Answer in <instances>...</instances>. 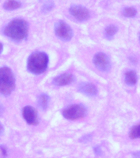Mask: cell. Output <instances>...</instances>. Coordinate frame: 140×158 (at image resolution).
<instances>
[{
  "mask_svg": "<svg viewBox=\"0 0 140 158\" xmlns=\"http://www.w3.org/2000/svg\"><path fill=\"white\" fill-rule=\"evenodd\" d=\"M29 33V25L26 21L21 19H14L5 27L3 33L15 42L26 39Z\"/></svg>",
  "mask_w": 140,
  "mask_h": 158,
  "instance_id": "cell-1",
  "label": "cell"
},
{
  "mask_svg": "<svg viewBox=\"0 0 140 158\" xmlns=\"http://www.w3.org/2000/svg\"><path fill=\"white\" fill-rule=\"evenodd\" d=\"M49 57L47 54L42 52H35L28 58V70L35 75H40L45 72L47 69Z\"/></svg>",
  "mask_w": 140,
  "mask_h": 158,
  "instance_id": "cell-2",
  "label": "cell"
},
{
  "mask_svg": "<svg viewBox=\"0 0 140 158\" xmlns=\"http://www.w3.org/2000/svg\"><path fill=\"white\" fill-rule=\"evenodd\" d=\"M15 87V79L12 70L7 67L0 68V96H9Z\"/></svg>",
  "mask_w": 140,
  "mask_h": 158,
  "instance_id": "cell-3",
  "label": "cell"
},
{
  "mask_svg": "<svg viewBox=\"0 0 140 158\" xmlns=\"http://www.w3.org/2000/svg\"><path fill=\"white\" fill-rule=\"evenodd\" d=\"M87 113L86 108L81 104L70 105L62 111L63 117L70 120H75L83 118L86 115Z\"/></svg>",
  "mask_w": 140,
  "mask_h": 158,
  "instance_id": "cell-4",
  "label": "cell"
},
{
  "mask_svg": "<svg viewBox=\"0 0 140 158\" xmlns=\"http://www.w3.org/2000/svg\"><path fill=\"white\" fill-rule=\"evenodd\" d=\"M56 35L63 41H68L72 39L73 33L70 27L63 21H59L55 25Z\"/></svg>",
  "mask_w": 140,
  "mask_h": 158,
  "instance_id": "cell-5",
  "label": "cell"
},
{
  "mask_svg": "<svg viewBox=\"0 0 140 158\" xmlns=\"http://www.w3.org/2000/svg\"><path fill=\"white\" fill-rule=\"evenodd\" d=\"M93 61L96 67L100 71L106 72L110 70L111 65L110 59L104 53H97L94 56Z\"/></svg>",
  "mask_w": 140,
  "mask_h": 158,
  "instance_id": "cell-6",
  "label": "cell"
},
{
  "mask_svg": "<svg viewBox=\"0 0 140 158\" xmlns=\"http://www.w3.org/2000/svg\"><path fill=\"white\" fill-rule=\"evenodd\" d=\"M24 119L30 125H36L39 123L38 115L37 110L32 106H27L22 110Z\"/></svg>",
  "mask_w": 140,
  "mask_h": 158,
  "instance_id": "cell-7",
  "label": "cell"
},
{
  "mask_svg": "<svg viewBox=\"0 0 140 158\" xmlns=\"http://www.w3.org/2000/svg\"><path fill=\"white\" fill-rule=\"evenodd\" d=\"M70 14L78 21L86 20L90 17L89 11L85 7L80 5H73L70 7Z\"/></svg>",
  "mask_w": 140,
  "mask_h": 158,
  "instance_id": "cell-8",
  "label": "cell"
},
{
  "mask_svg": "<svg viewBox=\"0 0 140 158\" xmlns=\"http://www.w3.org/2000/svg\"><path fill=\"white\" fill-rule=\"evenodd\" d=\"M74 75L70 73L62 74L54 78L53 80L54 85L58 86H63L70 85L75 81Z\"/></svg>",
  "mask_w": 140,
  "mask_h": 158,
  "instance_id": "cell-9",
  "label": "cell"
},
{
  "mask_svg": "<svg viewBox=\"0 0 140 158\" xmlns=\"http://www.w3.org/2000/svg\"><path fill=\"white\" fill-rule=\"evenodd\" d=\"M80 92L88 96H94L98 93V90L94 85L89 82H83L78 86Z\"/></svg>",
  "mask_w": 140,
  "mask_h": 158,
  "instance_id": "cell-10",
  "label": "cell"
},
{
  "mask_svg": "<svg viewBox=\"0 0 140 158\" xmlns=\"http://www.w3.org/2000/svg\"><path fill=\"white\" fill-rule=\"evenodd\" d=\"M125 81L129 86H134L137 81V77L136 73L134 70H129L126 72L125 75Z\"/></svg>",
  "mask_w": 140,
  "mask_h": 158,
  "instance_id": "cell-11",
  "label": "cell"
},
{
  "mask_svg": "<svg viewBox=\"0 0 140 158\" xmlns=\"http://www.w3.org/2000/svg\"><path fill=\"white\" fill-rule=\"evenodd\" d=\"M50 97L46 94H43L39 96L38 100V106L41 110H46L48 106Z\"/></svg>",
  "mask_w": 140,
  "mask_h": 158,
  "instance_id": "cell-12",
  "label": "cell"
},
{
  "mask_svg": "<svg viewBox=\"0 0 140 158\" xmlns=\"http://www.w3.org/2000/svg\"><path fill=\"white\" fill-rule=\"evenodd\" d=\"M20 2L15 1H8L3 4V7L5 9L8 10H13L17 9L21 6Z\"/></svg>",
  "mask_w": 140,
  "mask_h": 158,
  "instance_id": "cell-13",
  "label": "cell"
},
{
  "mask_svg": "<svg viewBox=\"0 0 140 158\" xmlns=\"http://www.w3.org/2000/svg\"><path fill=\"white\" fill-rule=\"evenodd\" d=\"M129 136L132 139H136L140 137V124L136 125L133 127L130 130Z\"/></svg>",
  "mask_w": 140,
  "mask_h": 158,
  "instance_id": "cell-14",
  "label": "cell"
},
{
  "mask_svg": "<svg viewBox=\"0 0 140 158\" xmlns=\"http://www.w3.org/2000/svg\"><path fill=\"white\" fill-rule=\"evenodd\" d=\"M123 14L125 17H133L136 15V10L134 7H127L124 9Z\"/></svg>",
  "mask_w": 140,
  "mask_h": 158,
  "instance_id": "cell-15",
  "label": "cell"
},
{
  "mask_svg": "<svg viewBox=\"0 0 140 158\" xmlns=\"http://www.w3.org/2000/svg\"><path fill=\"white\" fill-rule=\"evenodd\" d=\"M105 33L109 36H112L116 34L118 31V28L114 25H110L106 27L105 29Z\"/></svg>",
  "mask_w": 140,
  "mask_h": 158,
  "instance_id": "cell-16",
  "label": "cell"
},
{
  "mask_svg": "<svg viewBox=\"0 0 140 158\" xmlns=\"http://www.w3.org/2000/svg\"><path fill=\"white\" fill-rule=\"evenodd\" d=\"M54 3L53 1H47L42 5V10L44 12H47L51 11L54 8Z\"/></svg>",
  "mask_w": 140,
  "mask_h": 158,
  "instance_id": "cell-17",
  "label": "cell"
},
{
  "mask_svg": "<svg viewBox=\"0 0 140 158\" xmlns=\"http://www.w3.org/2000/svg\"><path fill=\"white\" fill-rule=\"evenodd\" d=\"M8 156V148L3 144L0 145V158H7Z\"/></svg>",
  "mask_w": 140,
  "mask_h": 158,
  "instance_id": "cell-18",
  "label": "cell"
},
{
  "mask_svg": "<svg viewBox=\"0 0 140 158\" xmlns=\"http://www.w3.org/2000/svg\"><path fill=\"white\" fill-rule=\"evenodd\" d=\"M91 139V135H87L83 136L82 138H81L80 139V142L83 143H88V142L90 141Z\"/></svg>",
  "mask_w": 140,
  "mask_h": 158,
  "instance_id": "cell-19",
  "label": "cell"
},
{
  "mask_svg": "<svg viewBox=\"0 0 140 158\" xmlns=\"http://www.w3.org/2000/svg\"><path fill=\"white\" fill-rule=\"evenodd\" d=\"M94 151L95 154L97 155H101L102 154V151L100 147L99 146H96L94 148Z\"/></svg>",
  "mask_w": 140,
  "mask_h": 158,
  "instance_id": "cell-20",
  "label": "cell"
},
{
  "mask_svg": "<svg viewBox=\"0 0 140 158\" xmlns=\"http://www.w3.org/2000/svg\"><path fill=\"white\" fill-rule=\"evenodd\" d=\"M4 111V107L2 103H0V117L3 115Z\"/></svg>",
  "mask_w": 140,
  "mask_h": 158,
  "instance_id": "cell-21",
  "label": "cell"
},
{
  "mask_svg": "<svg viewBox=\"0 0 140 158\" xmlns=\"http://www.w3.org/2000/svg\"><path fill=\"white\" fill-rule=\"evenodd\" d=\"M4 132V127L2 123L0 122V136L3 134Z\"/></svg>",
  "mask_w": 140,
  "mask_h": 158,
  "instance_id": "cell-22",
  "label": "cell"
},
{
  "mask_svg": "<svg viewBox=\"0 0 140 158\" xmlns=\"http://www.w3.org/2000/svg\"><path fill=\"white\" fill-rule=\"evenodd\" d=\"M133 158H140V154L139 152H136L134 153L133 154Z\"/></svg>",
  "mask_w": 140,
  "mask_h": 158,
  "instance_id": "cell-23",
  "label": "cell"
},
{
  "mask_svg": "<svg viewBox=\"0 0 140 158\" xmlns=\"http://www.w3.org/2000/svg\"><path fill=\"white\" fill-rule=\"evenodd\" d=\"M3 44L0 43V54L2 53V51H3Z\"/></svg>",
  "mask_w": 140,
  "mask_h": 158,
  "instance_id": "cell-24",
  "label": "cell"
}]
</instances>
